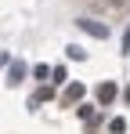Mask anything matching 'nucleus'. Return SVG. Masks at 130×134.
Wrapping results in <instances>:
<instances>
[{"label":"nucleus","instance_id":"nucleus-1","mask_svg":"<svg viewBox=\"0 0 130 134\" xmlns=\"http://www.w3.org/2000/svg\"><path fill=\"white\" fill-rule=\"evenodd\" d=\"M76 25L83 29L87 36H94V40H105V36H108V25H101V22H94V18H76Z\"/></svg>","mask_w":130,"mask_h":134},{"label":"nucleus","instance_id":"nucleus-2","mask_svg":"<svg viewBox=\"0 0 130 134\" xmlns=\"http://www.w3.org/2000/svg\"><path fill=\"white\" fill-rule=\"evenodd\" d=\"M116 94H119V87H116V83H112V80H105V83H101V87H98V102H101V105H108V102H112V98H116Z\"/></svg>","mask_w":130,"mask_h":134},{"label":"nucleus","instance_id":"nucleus-3","mask_svg":"<svg viewBox=\"0 0 130 134\" xmlns=\"http://www.w3.org/2000/svg\"><path fill=\"white\" fill-rule=\"evenodd\" d=\"M18 80H25V65L22 62H11L7 65V83H18Z\"/></svg>","mask_w":130,"mask_h":134},{"label":"nucleus","instance_id":"nucleus-4","mask_svg":"<svg viewBox=\"0 0 130 134\" xmlns=\"http://www.w3.org/2000/svg\"><path fill=\"white\" fill-rule=\"evenodd\" d=\"M65 58H72V62H83V58H87V51L72 44V47H65Z\"/></svg>","mask_w":130,"mask_h":134},{"label":"nucleus","instance_id":"nucleus-5","mask_svg":"<svg viewBox=\"0 0 130 134\" xmlns=\"http://www.w3.org/2000/svg\"><path fill=\"white\" fill-rule=\"evenodd\" d=\"M108 131H112V134H123V131H127V120H123V116H116V120L108 123Z\"/></svg>","mask_w":130,"mask_h":134},{"label":"nucleus","instance_id":"nucleus-6","mask_svg":"<svg viewBox=\"0 0 130 134\" xmlns=\"http://www.w3.org/2000/svg\"><path fill=\"white\" fill-rule=\"evenodd\" d=\"M65 98H69V102H76V98H83V83H72V87L65 91Z\"/></svg>","mask_w":130,"mask_h":134},{"label":"nucleus","instance_id":"nucleus-7","mask_svg":"<svg viewBox=\"0 0 130 134\" xmlns=\"http://www.w3.org/2000/svg\"><path fill=\"white\" fill-rule=\"evenodd\" d=\"M33 76H36V80H47V76H54V69H47V65H33Z\"/></svg>","mask_w":130,"mask_h":134},{"label":"nucleus","instance_id":"nucleus-8","mask_svg":"<svg viewBox=\"0 0 130 134\" xmlns=\"http://www.w3.org/2000/svg\"><path fill=\"white\" fill-rule=\"evenodd\" d=\"M130 51V25H127V33H123V54Z\"/></svg>","mask_w":130,"mask_h":134}]
</instances>
